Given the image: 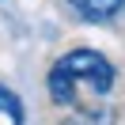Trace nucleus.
<instances>
[{"mask_svg": "<svg viewBox=\"0 0 125 125\" xmlns=\"http://www.w3.org/2000/svg\"><path fill=\"white\" fill-rule=\"evenodd\" d=\"M27 114H23V102H19L15 91L0 87V125H23Z\"/></svg>", "mask_w": 125, "mask_h": 125, "instance_id": "7ed1b4c3", "label": "nucleus"}, {"mask_svg": "<svg viewBox=\"0 0 125 125\" xmlns=\"http://www.w3.org/2000/svg\"><path fill=\"white\" fill-rule=\"evenodd\" d=\"M46 87H49V99L57 106H80L83 95L102 99L114 87V64L99 49H68L64 57L53 61Z\"/></svg>", "mask_w": 125, "mask_h": 125, "instance_id": "f257e3e1", "label": "nucleus"}, {"mask_svg": "<svg viewBox=\"0 0 125 125\" xmlns=\"http://www.w3.org/2000/svg\"><path fill=\"white\" fill-rule=\"evenodd\" d=\"M68 8L83 23H110L114 15L125 11V0H68Z\"/></svg>", "mask_w": 125, "mask_h": 125, "instance_id": "f03ea898", "label": "nucleus"}]
</instances>
